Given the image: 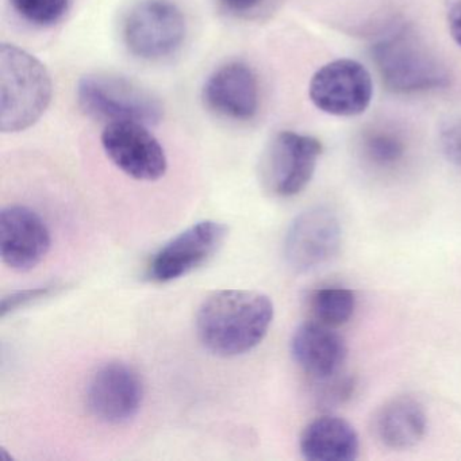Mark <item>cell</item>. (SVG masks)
<instances>
[{
	"mask_svg": "<svg viewBox=\"0 0 461 461\" xmlns=\"http://www.w3.org/2000/svg\"><path fill=\"white\" fill-rule=\"evenodd\" d=\"M341 239V223L330 209L318 206L304 210L288 228L285 261L294 271H314L339 253Z\"/></svg>",
	"mask_w": 461,
	"mask_h": 461,
	"instance_id": "cell-10",
	"label": "cell"
},
{
	"mask_svg": "<svg viewBox=\"0 0 461 461\" xmlns=\"http://www.w3.org/2000/svg\"><path fill=\"white\" fill-rule=\"evenodd\" d=\"M187 23L172 0H142L126 15L123 40L129 52L142 60H161L182 48Z\"/></svg>",
	"mask_w": 461,
	"mask_h": 461,
	"instance_id": "cell-5",
	"label": "cell"
},
{
	"mask_svg": "<svg viewBox=\"0 0 461 461\" xmlns=\"http://www.w3.org/2000/svg\"><path fill=\"white\" fill-rule=\"evenodd\" d=\"M321 155L322 144L315 137L280 131L264 158V185L279 198L298 195L312 182Z\"/></svg>",
	"mask_w": 461,
	"mask_h": 461,
	"instance_id": "cell-6",
	"label": "cell"
},
{
	"mask_svg": "<svg viewBox=\"0 0 461 461\" xmlns=\"http://www.w3.org/2000/svg\"><path fill=\"white\" fill-rule=\"evenodd\" d=\"M371 55L391 93H426L449 86L447 67L410 26L384 34L372 45Z\"/></svg>",
	"mask_w": 461,
	"mask_h": 461,
	"instance_id": "cell-3",
	"label": "cell"
},
{
	"mask_svg": "<svg viewBox=\"0 0 461 461\" xmlns=\"http://www.w3.org/2000/svg\"><path fill=\"white\" fill-rule=\"evenodd\" d=\"M0 129L18 133L32 128L52 101L53 85L41 61L13 44L0 47Z\"/></svg>",
	"mask_w": 461,
	"mask_h": 461,
	"instance_id": "cell-2",
	"label": "cell"
},
{
	"mask_svg": "<svg viewBox=\"0 0 461 461\" xmlns=\"http://www.w3.org/2000/svg\"><path fill=\"white\" fill-rule=\"evenodd\" d=\"M317 383H320L321 401L326 407L344 404L355 393V380L342 372L328 379L318 380Z\"/></svg>",
	"mask_w": 461,
	"mask_h": 461,
	"instance_id": "cell-21",
	"label": "cell"
},
{
	"mask_svg": "<svg viewBox=\"0 0 461 461\" xmlns=\"http://www.w3.org/2000/svg\"><path fill=\"white\" fill-rule=\"evenodd\" d=\"M309 309L314 321L337 329L355 314L356 295L345 287L318 288L310 294Z\"/></svg>",
	"mask_w": 461,
	"mask_h": 461,
	"instance_id": "cell-17",
	"label": "cell"
},
{
	"mask_svg": "<svg viewBox=\"0 0 461 461\" xmlns=\"http://www.w3.org/2000/svg\"><path fill=\"white\" fill-rule=\"evenodd\" d=\"M309 95L312 104L326 114L356 117L371 104V74L363 64L350 59L331 61L310 80Z\"/></svg>",
	"mask_w": 461,
	"mask_h": 461,
	"instance_id": "cell-7",
	"label": "cell"
},
{
	"mask_svg": "<svg viewBox=\"0 0 461 461\" xmlns=\"http://www.w3.org/2000/svg\"><path fill=\"white\" fill-rule=\"evenodd\" d=\"M221 6L233 14H248L264 4V0H218Z\"/></svg>",
	"mask_w": 461,
	"mask_h": 461,
	"instance_id": "cell-24",
	"label": "cell"
},
{
	"mask_svg": "<svg viewBox=\"0 0 461 461\" xmlns=\"http://www.w3.org/2000/svg\"><path fill=\"white\" fill-rule=\"evenodd\" d=\"M375 438L388 449L415 447L428 433V414L411 396H399L383 404L372 420Z\"/></svg>",
	"mask_w": 461,
	"mask_h": 461,
	"instance_id": "cell-15",
	"label": "cell"
},
{
	"mask_svg": "<svg viewBox=\"0 0 461 461\" xmlns=\"http://www.w3.org/2000/svg\"><path fill=\"white\" fill-rule=\"evenodd\" d=\"M202 98L207 109L221 117L240 122L253 120L260 106L258 77L247 64H225L207 77Z\"/></svg>",
	"mask_w": 461,
	"mask_h": 461,
	"instance_id": "cell-13",
	"label": "cell"
},
{
	"mask_svg": "<svg viewBox=\"0 0 461 461\" xmlns=\"http://www.w3.org/2000/svg\"><path fill=\"white\" fill-rule=\"evenodd\" d=\"M13 9L26 23L40 28L56 25L68 12L71 0H10Z\"/></svg>",
	"mask_w": 461,
	"mask_h": 461,
	"instance_id": "cell-19",
	"label": "cell"
},
{
	"mask_svg": "<svg viewBox=\"0 0 461 461\" xmlns=\"http://www.w3.org/2000/svg\"><path fill=\"white\" fill-rule=\"evenodd\" d=\"M52 247L44 218L28 206H7L0 212V256L13 271L29 272L42 263Z\"/></svg>",
	"mask_w": 461,
	"mask_h": 461,
	"instance_id": "cell-12",
	"label": "cell"
},
{
	"mask_svg": "<svg viewBox=\"0 0 461 461\" xmlns=\"http://www.w3.org/2000/svg\"><path fill=\"white\" fill-rule=\"evenodd\" d=\"M299 449L309 461H353L357 458L360 439L344 418L323 415L303 429Z\"/></svg>",
	"mask_w": 461,
	"mask_h": 461,
	"instance_id": "cell-16",
	"label": "cell"
},
{
	"mask_svg": "<svg viewBox=\"0 0 461 461\" xmlns=\"http://www.w3.org/2000/svg\"><path fill=\"white\" fill-rule=\"evenodd\" d=\"M228 236V228L217 221L194 223L164 244L150 258L148 280L153 283L174 282L212 260Z\"/></svg>",
	"mask_w": 461,
	"mask_h": 461,
	"instance_id": "cell-8",
	"label": "cell"
},
{
	"mask_svg": "<svg viewBox=\"0 0 461 461\" xmlns=\"http://www.w3.org/2000/svg\"><path fill=\"white\" fill-rule=\"evenodd\" d=\"M363 153L374 166L390 168L403 158L406 145L395 131L374 129L364 136Z\"/></svg>",
	"mask_w": 461,
	"mask_h": 461,
	"instance_id": "cell-18",
	"label": "cell"
},
{
	"mask_svg": "<svg viewBox=\"0 0 461 461\" xmlns=\"http://www.w3.org/2000/svg\"><path fill=\"white\" fill-rule=\"evenodd\" d=\"M269 296L258 291L222 290L207 296L195 326L204 349L220 357L245 355L263 342L274 321Z\"/></svg>",
	"mask_w": 461,
	"mask_h": 461,
	"instance_id": "cell-1",
	"label": "cell"
},
{
	"mask_svg": "<svg viewBox=\"0 0 461 461\" xmlns=\"http://www.w3.org/2000/svg\"><path fill=\"white\" fill-rule=\"evenodd\" d=\"M101 141L107 158L131 179L156 182L168 169L163 145L144 123H107Z\"/></svg>",
	"mask_w": 461,
	"mask_h": 461,
	"instance_id": "cell-9",
	"label": "cell"
},
{
	"mask_svg": "<svg viewBox=\"0 0 461 461\" xmlns=\"http://www.w3.org/2000/svg\"><path fill=\"white\" fill-rule=\"evenodd\" d=\"M442 152L447 160L461 168V118L449 121L439 134Z\"/></svg>",
	"mask_w": 461,
	"mask_h": 461,
	"instance_id": "cell-22",
	"label": "cell"
},
{
	"mask_svg": "<svg viewBox=\"0 0 461 461\" xmlns=\"http://www.w3.org/2000/svg\"><path fill=\"white\" fill-rule=\"evenodd\" d=\"M77 102L88 117L107 122L158 125L163 104L131 80L112 75H87L77 85Z\"/></svg>",
	"mask_w": 461,
	"mask_h": 461,
	"instance_id": "cell-4",
	"label": "cell"
},
{
	"mask_svg": "<svg viewBox=\"0 0 461 461\" xmlns=\"http://www.w3.org/2000/svg\"><path fill=\"white\" fill-rule=\"evenodd\" d=\"M64 285H42V287L28 288V290L15 291L9 294L2 299L0 304V317L6 318L7 315L18 312V310L25 309L31 304L41 302L42 299L50 298L63 290Z\"/></svg>",
	"mask_w": 461,
	"mask_h": 461,
	"instance_id": "cell-20",
	"label": "cell"
},
{
	"mask_svg": "<svg viewBox=\"0 0 461 461\" xmlns=\"http://www.w3.org/2000/svg\"><path fill=\"white\" fill-rule=\"evenodd\" d=\"M144 399V383L133 366L112 361L99 366L87 385L86 402L94 418L121 425L136 417Z\"/></svg>",
	"mask_w": 461,
	"mask_h": 461,
	"instance_id": "cell-11",
	"label": "cell"
},
{
	"mask_svg": "<svg viewBox=\"0 0 461 461\" xmlns=\"http://www.w3.org/2000/svg\"><path fill=\"white\" fill-rule=\"evenodd\" d=\"M447 29L453 41L461 48V0H455L447 12Z\"/></svg>",
	"mask_w": 461,
	"mask_h": 461,
	"instance_id": "cell-23",
	"label": "cell"
},
{
	"mask_svg": "<svg viewBox=\"0 0 461 461\" xmlns=\"http://www.w3.org/2000/svg\"><path fill=\"white\" fill-rule=\"evenodd\" d=\"M291 355L295 363L318 382L342 372L348 347L336 329L310 321L294 331Z\"/></svg>",
	"mask_w": 461,
	"mask_h": 461,
	"instance_id": "cell-14",
	"label": "cell"
}]
</instances>
